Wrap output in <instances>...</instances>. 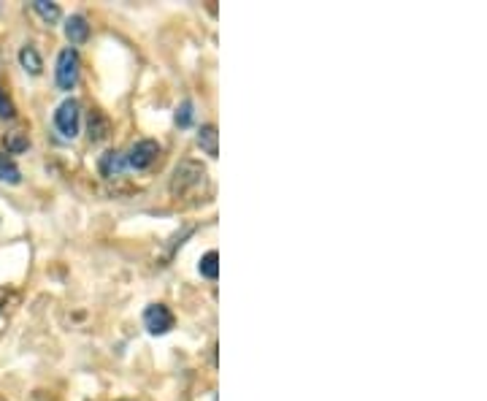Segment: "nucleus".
I'll list each match as a JSON object with an SVG mask.
<instances>
[{"instance_id": "1", "label": "nucleus", "mask_w": 487, "mask_h": 401, "mask_svg": "<svg viewBox=\"0 0 487 401\" xmlns=\"http://www.w3.org/2000/svg\"><path fill=\"white\" fill-rule=\"evenodd\" d=\"M206 182H209V174H206L203 163H198V160H182L173 169V176H171V196L184 198V196L195 193L198 187H203Z\"/></svg>"}, {"instance_id": "2", "label": "nucleus", "mask_w": 487, "mask_h": 401, "mask_svg": "<svg viewBox=\"0 0 487 401\" xmlns=\"http://www.w3.org/2000/svg\"><path fill=\"white\" fill-rule=\"evenodd\" d=\"M79 71H81V62H79V52L71 47H65L57 55V68H55V79H57V87L71 93L79 81Z\"/></svg>"}, {"instance_id": "3", "label": "nucleus", "mask_w": 487, "mask_h": 401, "mask_svg": "<svg viewBox=\"0 0 487 401\" xmlns=\"http://www.w3.org/2000/svg\"><path fill=\"white\" fill-rule=\"evenodd\" d=\"M76 98H65L57 111H55V128L62 139H76L79 136V123H81V111H79Z\"/></svg>"}, {"instance_id": "4", "label": "nucleus", "mask_w": 487, "mask_h": 401, "mask_svg": "<svg viewBox=\"0 0 487 401\" xmlns=\"http://www.w3.org/2000/svg\"><path fill=\"white\" fill-rule=\"evenodd\" d=\"M157 154H160V144L154 139H141L136 141L130 149H127V154H125V163H127V169H136V171H144L149 169L154 160H157Z\"/></svg>"}, {"instance_id": "5", "label": "nucleus", "mask_w": 487, "mask_h": 401, "mask_svg": "<svg viewBox=\"0 0 487 401\" xmlns=\"http://www.w3.org/2000/svg\"><path fill=\"white\" fill-rule=\"evenodd\" d=\"M144 325H147L149 334L163 337V334H168L173 328V312L166 304H152V307H147V312H144Z\"/></svg>"}, {"instance_id": "6", "label": "nucleus", "mask_w": 487, "mask_h": 401, "mask_svg": "<svg viewBox=\"0 0 487 401\" xmlns=\"http://www.w3.org/2000/svg\"><path fill=\"white\" fill-rule=\"evenodd\" d=\"M98 169H101V174H103V176H108V179L122 176V174H125V169H127V163H125V154L108 149V152L101 154V160H98Z\"/></svg>"}, {"instance_id": "7", "label": "nucleus", "mask_w": 487, "mask_h": 401, "mask_svg": "<svg viewBox=\"0 0 487 401\" xmlns=\"http://www.w3.org/2000/svg\"><path fill=\"white\" fill-rule=\"evenodd\" d=\"M198 147L209 154V157H217V154H219V133H217V125H200Z\"/></svg>"}, {"instance_id": "8", "label": "nucleus", "mask_w": 487, "mask_h": 401, "mask_svg": "<svg viewBox=\"0 0 487 401\" xmlns=\"http://www.w3.org/2000/svg\"><path fill=\"white\" fill-rule=\"evenodd\" d=\"M65 35H68V41H71V44H81V41H87V35H90V25H87V19H84L81 14L68 16V22H65Z\"/></svg>"}, {"instance_id": "9", "label": "nucleus", "mask_w": 487, "mask_h": 401, "mask_svg": "<svg viewBox=\"0 0 487 401\" xmlns=\"http://www.w3.org/2000/svg\"><path fill=\"white\" fill-rule=\"evenodd\" d=\"M19 65L28 71V74H33V77H38L41 71H44V60H41V55H38V49L35 47H22L19 49Z\"/></svg>"}, {"instance_id": "10", "label": "nucleus", "mask_w": 487, "mask_h": 401, "mask_svg": "<svg viewBox=\"0 0 487 401\" xmlns=\"http://www.w3.org/2000/svg\"><path fill=\"white\" fill-rule=\"evenodd\" d=\"M87 130H90V141H103L108 136V120L101 111H90Z\"/></svg>"}, {"instance_id": "11", "label": "nucleus", "mask_w": 487, "mask_h": 401, "mask_svg": "<svg viewBox=\"0 0 487 401\" xmlns=\"http://www.w3.org/2000/svg\"><path fill=\"white\" fill-rule=\"evenodd\" d=\"M19 179H22V174H19V166H16L14 160L8 157V154L0 152V182H8V185H19Z\"/></svg>"}, {"instance_id": "12", "label": "nucleus", "mask_w": 487, "mask_h": 401, "mask_svg": "<svg viewBox=\"0 0 487 401\" xmlns=\"http://www.w3.org/2000/svg\"><path fill=\"white\" fill-rule=\"evenodd\" d=\"M198 271H200V277H206V279L219 277V255H217V249H209V252L200 258Z\"/></svg>"}, {"instance_id": "13", "label": "nucleus", "mask_w": 487, "mask_h": 401, "mask_svg": "<svg viewBox=\"0 0 487 401\" xmlns=\"http://www.w3.org/2000/svg\"><path fill=\"white\" fill-rule=\"evenodd\" d=\"M33 9L41 14V19L44 22H49V25H55L57 19H60V6L57 3H49V0H33Z\"/></svg>"}, {"instance_id": "14", "label": "nucleus", "mask_w": 487, "mask_h": 401, "mask_svg": "<svg viewBox=\"0 0 487 401\" xmlns=\"http://www.w3.org/2000/svg\"><path fill=\"white\" fill-rule=\"evenodd\" d=\"M193 101H182L179 103V108H176V114H173V120H176V125L179 128H190L193 125V117H195V111H193Z\"/></svg>"}, {"instance_id": "15", "label": "nucleus", "mask_w": 487, "mask_h": 401, "mask_svg": "<svg viewBox=\"0 0 487 401\" xmlns=\"http://www.w3.org/2000/svg\"><path fill=\"white\" fill-rule=\"evenodd\" d=\"M0 117H14V106L8 98H3V93H0Z\"/></svg>"}, {"instance_id": "16", "label": "nucleus", "mask_w": 487, "mask_h": 401, "mask_svg": "<svg viewBox=\"0 0 487 401\" xmlns=\"http://www.w3.org/2000/svg\"><path fill=\"white\" fill-rule=\"evenodd\" d=\"M8 149H11V152H22V149H28V141L16 139V136H14V139L8 141Z\"/></svg>"}, {"instance_id": "17", "label": "nucleus", "mask_w": 487, "mask_h": 401, "mask_svg": "<svg viewBox=\"0 0 487 401\" xmlns=\"http://www.w3.org/2000/svg\"><path fill=\"white\" fill-rule=\"evenodd\" d=\"M8 298H11V290H8V288H0V309L6 307Z\"/></svg>"}]
</instances>
